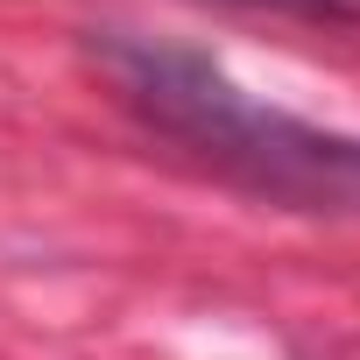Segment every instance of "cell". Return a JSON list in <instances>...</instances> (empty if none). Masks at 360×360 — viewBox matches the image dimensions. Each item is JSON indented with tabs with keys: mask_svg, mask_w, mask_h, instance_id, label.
I'll return each instance as SVG.
<instances>
[{
	"mask_svg": "<svg viewBox=\"0 0 360 360\" xmlns=\"http://www.w3.org/2000/svg\"><path fill=\"white\" fill-rule=\"evenodd\" d=\"M85 50L106 71L113 99L141 127L191 148L212 176L255 191L262 205H290V212H318V219H360V134L262 106L205 50L148 36V29H92Z\"/></svg>",
	"mask_w": 360,
	"mask_h": 360,
	"instance_id": "1",
	"label": "cell"
},
{
	"mask_svg": "<svg viewBox=\"0 0 360 360\" xmlns=\"http://www.w3.org/2000/svg\"><path fill=\"white\" fill-rule=\"evenodd\" d=\"M233 8H269V15H297V22H325V29H360V0H233Z\"/></svg>",
	"mask_w": 360,
	"mask_h": 360,
	"instance_id": "2",
	"label": "cell"
}]
</instances>
